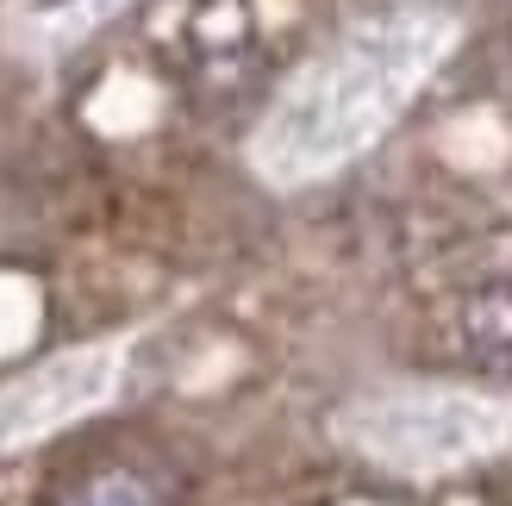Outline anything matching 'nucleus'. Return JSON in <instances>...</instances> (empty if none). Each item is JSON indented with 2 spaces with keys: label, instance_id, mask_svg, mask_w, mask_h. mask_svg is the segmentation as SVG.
<instances>
[{
  "label": "nucleus",
  "instance_id": "2",
  "mask_svg": "<svg viewBox=\"0 0 512 506\" xmlns=\"http://www.w3.org/2000/svg\"><path fill=\"white\" fill-rule=\"evenodd\" d=\"M344 450L400 482H438L475 469L512 444V394L463 388V382H400L369 388L331 419Z\"/></svg>",
  "mask_w": 512,
  "mask_h": 506
},
{
  "label": "nucleus",
  "instance_id": "1",
  "mask_svg": "<svg viewBox=\"0 0 512 506\" xmlns=\"http://www.w3.org/2000/svg\"><path fill=\"white\" fill-rule=\"evenodd\" d=\"M463 25L431 7L375 13L338 32L319 57H306L244 144L250 169L269 188H313L350 169L363 150L400 125V113L425 94V82L450 63Z\"/></svg>",
  "mask_w": 512,
  "mask_h": 506
},
{
  "label": "nucleus",
  "instance_id": "4",
  "mask_svg": "<svg viewBox=\"0 0 512 506\" xmlns=\"http://www.w3.org/2000/svg\"><path fill=\"white\" fill-rule=\"evenodd\" d=\"M119 7L132 0H13L7 7V38L32 57H50V50L82 44L94 25H107Z\"/></svg>",
  "mask_w": 512,
  "mask_h": 506
},
{
  "label": "nucleus",
  "instance_id": "3",
  "mask_svg": "<svg viewBox=\"0 0 512 506\" xmlns=\"http://www.w3.org/2000/svg\"><path fill=\"white\" fill-rule=\"evenodd\" d=\"M125 363H132L125 338H94V344H69L44 363L0 375V457L32 450L44 438L69 432V425L107 413L125 388Z\"/></svg>",
  "mask_w": 512,
  "mask_h": 506
},
{
  "label": "nucleus",
  "instance_id": "5",
  "mask_svg": "<svg viewBox=\"0 0 512 506\" xmlns=\"http://www.w3.org/2000/svg\"><path fill=\"white\" fill-rule=\"evenodd\" d=\"M69 506H163V500H157V488H150L138 469H107V475H94Z\"/></svg>",
  "mask_w": 512,
  "mask_h": 506
}]
</instances>
